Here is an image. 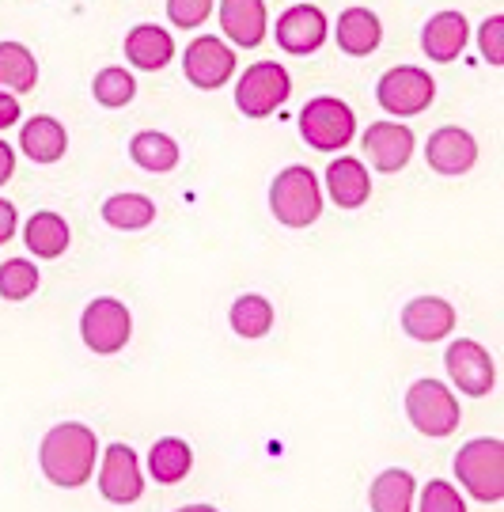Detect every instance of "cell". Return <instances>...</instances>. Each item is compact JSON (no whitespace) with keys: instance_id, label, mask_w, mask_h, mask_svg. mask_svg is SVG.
<instances>
[{"instance_id":"cell-1","label":"cell","mask_w":504,"mask_h":512,"mask_svg":"<svg viewBox=\"0 0 504 512\" xmlns=\"http://www.w3.org/2000/svg\"><path fill=\"white\" fill-rule=\"evenodd\" d=\"M95 456H99V440L88 425L80 421H65L54 425L42 448H38V463H42V475L50 478L61 490H76L95 475Z\"/></svg>"},{"instance_id":"cell-2","label":"cell","mask_w":504,"mask_h":512,"mask_svg":"<svg viewBox=\"0 0 504 512\" xmlns=\"http://www.w3.org/2000/svg\"><path fill=\"white\" fill-rule=\"evenodd\" d=\"M270 209L285 228H307L323 213V190L307 167H285L270 186Z\"/></svg>"},{"instance_id":"cell-3","label":"cell","mask_w":504,"mask_h":512,"mask_svg":"<svg viewBox=\"0 0 504 512\" xmlns=\"http://www.w3.org/2000/svg\"><path fill=\"white\" fill-rule=\"evenodd\" d=\"M455 475L478 501H501L504 497V444L497 437H478L455 452Z\"/></svg>"},{"instance_id":"cell-4","label":"cell","mask_w":504,"mask_h":512,"mask_svg":"<svg viewBox=\"0 0 504 512\" xmlns=\"http://www.w3.org/2000/svg\"><path fill=\"white\" fill-rule=\"evenodd\" d=\"M300 133L315 152H338L353 141L357 118H353L349 103L334 99V95H319L300 110Z\"/></svg>"},{"instance_id":"cell-5","label":"cell","mask_w":504,"mask_h":512,"mask_svg":"<svg viewBox=\"0 0 504 512\" xmlns=\"http://www.w3.org/2000/svg\"><path fill=\"white\" fill-rule=\"evenodd\" d=\"M292 95V76L277 61H258L235 84V107L247 118H270L273 110Z\"/></svg>"},{"instance_id":"cell-6","label":"cell","mask_w":504,"mask_h":512,"mask_svg":"<svg viewBox=\"0 0 504 512\" xmlns=\"http://www.w3.org/2000/svg\"><path fill=\"white\" fill-rule=\"evenodd\" d=\"M376 99L387 114H395V118H414V114L432 107V99H436V80H432L425 69H417V65H398V69H387V73L379 76Z\"/></svg>"},{"instance_id":"cell-7","label":"cell","mask_w":504,"mask_h":512,"mask_svg":"<svg viewBox=\"0 0 504 512\" xmlns=\"http://www.w3.org/2000/svg\"><path fill=\"white\" fill-rule=\"evenodd\" d=\"M406 414L425 437H451L459 429V399L440 380H417L406 391Z\"/></svg>"},{"instance_id":"cell-8","label":"cell","mask_w":504,"mask_h":512,"mask_svg":"<svg viewBox=\"0 0 504 512\" xmlns=\"http://www.w3.org/2000/svg\"><path fill=\"white\" fill-rule=\"evenodd\" d=\"M80 334L88 342L91 353L99 357H110L118 349H126L129 334H133V319H129V308L114 296H99L91 300L84 315H80Z\"/></svg>"},{"instance_id":"cell-9","label":"cell","mask_w":504,"mask_h":512,"mask_svg":"<svg viewBox=\"0 0 504 512\" xmlns=\"http://www.w3.org/2000/svg\"><path fill=\"white\" fill-rule=\"evenodd\" d=\"M444 365H448L451 384L459 387L463 395H474V399L489 395L493 384H497V365H493L489 349L478 346L474 338H459V342H451L448 353H444Z\"/></svg>"},{"instance_id":"cell-10","label":"cell","mask_w":504,"mask_h":512,"mask_svg":"<svg viewBox=\"0 0 504 512\" xmlns=\"http://www.w3.org/2000/svg\"><path fill=\"white\" fill-rule=\"evenodd\" d=\"M182 73L186 80L201 88V92H216L224 88L235 73V54L213 35H201L186 46V57H182Z\"/></svg>"},{"instance_id":"cell-11","label":"cell","mask_w":504,"mask_h":512,"mask_svg":"<svg viewBox=\"0 0 504 512\" xmlns=\"http://www.w3.org/2000/svg\"><path fill=\"white\" fill-rule=\"evenodd\" d=\"M277 46L285 50V54H315L319 46L326 42L330 35V27H326V16L323 8H315V4H292L285 16L277 19Z\"/></svg>"},{"instance_id":"cell-12","label":"cell","mask_w":504,"mask_h":512,"mask_svg":"<svg viewBox=\"0 0 504 512\" xmlns=\"http://www.w3.org/2000/svg\"><path fill=\"white\" fill-rule=\"evenodd\" d=\"M99 494L114 501V505H133L144 494V478L137 452L129 444H110L103 456V471H99Z\"/></svg>"},{"instance_id":"cell-13","label":"cell","mask_w":504,"mask_h":512,"mask_svg":"<svg viewBox=\"0 0 504 512\" xmlns=\"http://www.w3.org/2000/svg\"><path fill=\"white\" fill-rule=\"evenodd\" d=\"M364 152L376 171H402L414 156V129L398 122H372L364 133Z\"/></svg>"},{"instance_id":"cell-14","label":"cell","mask_w":504,"mask_h":512,"mask_svg":"<svg viewBox=\"0 0 504 512\" xmlns=\"http://www.w3.org/2000/svg\"><path fill=\"white\" fill-rule=\"evenodd\" d=\"M425 160H429V167L440 171V175H467L470 167L478 164V141L470 137L467 129L444 126L429 137Z\"/></svg>"},{"instance_id":"cell-15","label":"cell","mask_w":504,"mask_h":512,"mask_svg":"<svg viewBox=\"0 0 504 512\" xmlns=\"http://www.w3.org/2000/svg\"><path fill=\"white\" fill-rule=\"evenodd\" d=\"M402 330L417 342H440L455 330V308L440 296H417L402 308Z\"/></svg>"},{"instance_id":"cell-16","label":"cell","mask_w":504,"mask_h":512,"mask_svg":"<svg viewBox=\"0 0 504 512\" xmlns=\"http://www.w3.org/2000/svg\"><path fill=\"white\" fill-rule=\"evenodd\" d=\"M470 38V27H467V16L463 12H436V16L425 23V31H421V50L429 61H455V57L463 54V46H467Z\"/></svg>"},{"instance_id":"cell-17","label":"cell","mask_w":504,"mask_h":512,"mask_svg":"<svg viewBox=\"0 0 504 512\" xmlns=\"http://www.w3.org/2000/svg\"><path fill=\"white\" fill-rule=\"evenodd\" d=\"M220 27L235 46L254 50L266 38V4L262 0H220Z\"/></svg>"},{"instance_id":"cell-18","label":"cell","mask_w":504,"mask_h":512,"mask_svg":"<svg viewBox=\"0 0 504 512\" xmlns=\"http://www.w3.org/2000/svg\"><path fill=\"white\" fill-rule=\"evenodd\" d=\"M175 57V38L160 23H137L126 35V61H133L144 73H160Z\"/></svg>"},{"instance_id":"cell-19","label":"cell","mask_w":504,"mask_h":512,"mask_svg":"<svg viewBox=\"0 0 504 512\" xmlns=\"http://www.w3.org/2000/svg\"><path fill=\"white\" fill-rule=\"evenodd\" d=\"M326 190H330L338 209H360L372 194V179L357 156H338L326 167Z\"/></svg>"},{"instance_id":"cell-20","label":"cell","mask_w":504,"mask_h":512,"mask_svg":"<svg viewBox=\"0 0 504 512\" xmlns=\"http://www.w3.org/2000/svg\"><path fill=\"white\" fill-rule=\"evenodd\" d=\"M338 50L349 57H368L383 42V23L368 8H345L338 16Z\"/></svg>"},{"instance_id":"cell-21","label":"cell","mask_w":504,"mask_h":512,"mask_svg":"<svg viewBox=\"0 0 504 512\" xmlns=\"http://www.w3.org/2000/svg\"><path fill=\"white\" fill-rule=\"evenodd\" d=\"M19 148L35 160V164H57L69 148V137H65V126L50 118V114H35L23 133H19Z\"/></svg>"},{"instance_id":"cell-22","label":"cell","mask_w":504,"mask_h":512,"mask_svg":"<svg viewBox=\"0 0 504 512\" xmlns=\"http://www.w3.org/2000/svg\"><path fill=\"white\" fill-rule=\"evenodd\" d=\"M129 160L152 175H163V171L179 167V145H175V137H167L160 129H144L129 141Z\"/></svg>"},{"instance_id":"cell-23","label":"cell","mask_w":504,"mask_h":512,"mask_svg":"<svg viewBox=\"0 0 504 512\" xmlns=\"http://www.w3.org/2000/svg\"><path fill=\"white\" fill-rule=\"evenodd\" d=\"M190 467H194V452H190V444L179 437L156 440L152 452H148V471H152V478H156L160 486L182 482V478L190 475Z\"/></svg>"},{"instance_id":"cell-24","label":"cell","mask_w":504,"mask_h":512,"mask_svg":"<svg viewBox=\"0 0 504 512\" xmlns=\"http://www.w3.org/2000/svg\"><path fill=\"white\" fill-rule=\"evenodd\" d=\"M414 490L417 482L410 471H383V475L372 482V494H368V505L372 512H410L414 509Z\"/></svg>"},{"instance_id":"cell-25","label":"cell","mask_w":504,"mask_h":512,"mask_svg":"<svg viewBox=\"0 0 504 512\" xmlns=\"http://www.w3.org/2000/svg\"><path fill=\"white\" fill-rule=\"evenodd\" d=\"M38 61L23 42H0V88L4 92H35Z\"/></svg>"},{"instance_id":"cell-26","label":"cell","mask_w":504,"mask_h":512,"mask_svg":"<svg viewBox=\"0 0 504 512\" xmlns=\"http://www.w3.org/2000/svg\"><path fill=\"white\" fill-rule=\"evenodd\" d=\"M23 239H27V251H35V258H61L69 247V224L46 209L27 220Z\"/></svg>"},{"instance_id":"cell-27","label":"cell","mask_w":504,"mask_h":512,"mask_svg":"<svg viewBox=\"0 0 504 512\" xmlns=\"http://www.w3.org/2000/svg\"><path fill=\"white\" fill-rule=\"evenodd\" d=\"M103 220L122 232H141L156 220V202L144 194H114L103 202Z\"/></svg>"},{"instance_id":"cell-28","label":"cell","mask_w":504,"mask_h":512,"mask_svg":"<svg viewBox=\"0 0 504 512\" xmlns=\"http://www.w3.org/2000/svg\"><path fill=\"white\" fill-rule=\"evenodd\" d=\"M273 327V304L266 296L247 293L232 304V330L243 338H262Z\"/></svg>"},{"instance_id":"cell-29","label":"cell","mask_w":504,"mask_h":512,"mask_svg":"<svg viewBox=\"0 0 504 512\" xmlns=\"http://www.w3.org/2000/svg\"><path fill=\"white\" fill-rule=\"evenodd\" d=\"M91 95H95V103L99 107H126V103H133V95H137V80L126 73V69H118V65H110V69H103V73H95V80H91Z\"/></svg>"},{"instance_id":"cell-30","label":"cell","mask_w":504,"mask_h":512,"mask_svg":"<svg viewBox=\"0 0 504 512\" xmlns=\"http://www.w3.org/2000/svg\"><path fill=\"white\" fill-rule=\"evenodd\" d=\"M38 289V266L35 262H27V258H8L4 266H0V300H27V296H35Z\"/></svg>"},{"instance_id":"cell-31","label":"cell","mask_w":504,"mask_h":512,"mask_svg":"<svg viewBox=\"0 0 504 512\" xmlns=\"http://www.w3.org/2000/svg\"><path fill=\"white\" fill-rule=\"evenodd\" d=\"M421 512H467L459 490L444 482V478H432L429 486L421 490Z\"/></svg>"},{"instance_id":"cell-32","label":"cell","mask_w":504,"mask_h":512,"mask_svg":"<svg viewBox=\"0 0 504 512\" xmlns=\"http://www.w3.org/2000/svg\"><path fill=\"white\" fill-rule=\"evenodd\" d=\"M167 16L182 31H194L213 16V0H167Z\"/></svg>"},{"instance_id":"cell-33","label":"cell","mask_w":504,"mask_h":512,"mask_svg":"<svg viewBox=\"0 0 504 512\" xmlns=\"http://www.w3.org/2000/svg\"><path fill=\"white\" fill-rule=\"evenodd\" d=\"M478 46H482V57L489 65H504V16H489L482 27H478Z\"/></svg>"},{"instance_id":"cell-34","label":"cell","mask_w":504,"mask_h":512,"mask_svg":"<svg viewBox=\"0 0 504 512\" xmlns=\"http://www.w3.org/2000/svg\"><path fill=\"white\" fill-rule=\"evenodd\" d=\"M16 224H19L16 205L4 202V198H0V243H8V239L16 236Z\"/></svg>"},{"instance_id":"cell-35","label":"cell","mask_w":504,"mask_h":512,"mask_svg":"<svg viewBox=\"0 0 504 512\" xmlns=\"http://www.w3.org/2000/svg\"><path fill=\"white\" fill-rule=\"evenodd\" d=\"M19 122V99L12 92H0V129L16 126Z\"/></svg>"},{"instance_id":"cell-36","label":"cell","mask_w":504,"mask_h":512,"mask_svg":"<svg viewBox=\"0 0 504 512\" xmlns=\"http://www.w3.org/2000/svg\"><path fill=\"white\" fill-rule=\"evenodd\" d=\"M12 171H16V152L8 141H0V186L12 179Z\"/></svg>"},{"instance_id":"cell-37","label":"cell","mask_w":504,"mask_h":512,"mask_svg":"<svg viewBox=\"0 0 504 512\" xmlns=\"http://www.w3.org/2000/svg\"><path fill=\"white\" fill-rule=\"evenodd\" d=\"M175 512H216L213 505H186V509H175Z\"/></svg>"}]
</instances>
